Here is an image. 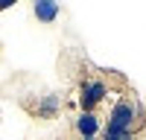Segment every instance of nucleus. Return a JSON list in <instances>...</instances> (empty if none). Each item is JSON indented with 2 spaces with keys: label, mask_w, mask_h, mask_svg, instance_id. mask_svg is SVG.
I'll return each mask as SVG.
<instances>
[{
  "label": "nucleus",
  "mask_w": 146,
  "mask_h": 140,
  "mask_svg": "<svg viewBox=\"0 0 146 140\" xmlns=\"http://www.w3.org/2000/svg\"><path fill=\"white\" fill-rule=\"evenodd\" d=\"M102 123H105L102 128H111V131H131V134H137V128L146 123V111H143V105L135 96H117Z\"/></svg>",
  "instance_id": "nucleus-1"
},
{
  "label": "nucleus",
  "mask_w": 146,
  "mask_h": 140,
  "mask_svg": "<svg viewBox=\"0 0 146 140\" xmlns=\"http://www.w3.org/2000/svg\"><path fill=\"white\" fill-rule=\"evenodd\" d=\"M105 96H108V85L100 76H91V79H85L79 85V105H82V111H96L105 102Z\"/></svg>",
  "instance_id": "nucleus-2"
},
{
  "label": "nucleus",
  "mask_w": 146,
  "mask_h": 140,
  "mask_svg": "<svg viewBox=\"0 0 146 140\" xmlns=\"http://www.w3.org/2000/svg\"><path fill=\"white\" fill-rule=\"evenodd\" d=\"M102 120L96 111H82L76 120H73V128H76L79 140H96V134H102Z\"/></svg>",
  "instance_id": "nucleus-3"
},
{
  "label": "nucleus",
  "mask_w": 146,
  "mask_h": 140,
  "mask_svg": "<svg viewBox=\"0 0 146 140\" xmlns=\"http://www.w3.org/2000/svg\"><path fill=\"white\" fill-rule=\"evenodd\" d=\"M32 15L38 18L41 23H53L58 15H62V6L53 3V0H35V3H32Z\"/></svg>",
  "instance_id": "nucleus-4"
},
{
  "label": "nucleus",
  "mask_w": 146,
  "mask_h": 140,
  "mask_svg": "<svg viewBox=\"0 0 146 140\" xmlns=\"http://www.w3.org/2000/svg\"><path fill=\"white\" fill-rule=\"evenodd\" d=\"M58 108H62V96L58 93H44L38 108H35V114L38 117H53V114H58Z\"/></svg>",
  "instance_id": "nucleus-5"
},
{
  "label": "nucleus",
  "mask_w": 146,
  "mask_h": 140,
  "mask_svg": "<svg viewBox=\"0 0 146 140\" xmlns=\"http://www.w3.org/2000/svg\"><path fill=\"white\" fill-rule=\"evenodd\" d=\"M102 140H137V134H131V131H111V128H102Z\"/></svg>",
  "instance_id": "nucleus-6"
},
{
  "label": "nucleus",
  "mask_w": 146,
  "mask_h": 140,
  "mask_svg": "<svg viewBox=\"0 0 146 140\" xmlns=\"http://www.w3.org/2000/svg\"><path fill=\"white\" fill-rule=\"evenodd\" d=\"M12 6V0H0V9H9Z\"/></svg>",
  "instance_id": "nucleus-7"
}]
</instances>
